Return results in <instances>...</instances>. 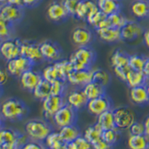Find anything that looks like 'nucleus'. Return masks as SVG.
Instances as JSON below:
<instances>
[{"mask_svg": "<svg viewBox=\"0 0 149 149\" xmlns=\"http://www.w3.org/2000/svg\"><path fill=\"white\" fill-rule=\"evenodd\" d=\"M28 112L26 104L19 98H8L0 104V115L5 120H20L27 115Z\"/></svg>", "mask_w": 149, "mask_h": 149, "instance_id": "obj_1", "label": "nucleus"}, {"mask_svg": "<svg viewBox=\"0 0 149 149\" xmlns=\"http://www.w3.org/2000/svg\"><path fill=\"white\" fill-rule=\"evenodd\" d=\"M96 54L95 50L90 46L78 47L70 57L74 70H90L95 63Z\"/></svg>", "mask_w": 149, "mask_h": 149, "instance_id": "obj_2", "label": "nucleus"}, {"mask_svg": "<svg viewBox=\"0 0 149 149\" xmlns=\"http://www.w3.org/2000/svg\"><path fill=\"white\" fill-rule=\"evenodd\" d=\"M25 130L30 140L43 142L53 130L50 123L46 119H34L26 122Z\"/></svg>", "mask_w": 149, "mask_h": 149, "instance_id": "obj_3", "label": "nucleus"}, {"mask_svg": "<svg viewBox=\"0 0 149 149\" xmlns=\"http://www.w3.org/2000/svg\"><path fill=\"white\" fill-rule=\"evenodd\" d=\"M77 118V110L66 104L53 116L52 120L56 127L60 129L61 127L76 124Z\"/></svg>", "mask_w": 149, "mask_h": 149, "instance_id": "obj_4", "label": "nucleus"}, {"mask_svg": "<svg viewBox=\"0 0 149 149\" xmlns=\"http://www.w3.org/2000/svg\"><path fill=\"white\" fill-rule=\"evenodd\" d=\"M116 127L122 130H128L130 127L136 122L135 114L128 107L122 106L113 109Z\"/></svg>", "mask_w": 149, "mask_h": 149, "instance_id": "obj_5", "label": "nucleus"}, {"mask_svg": "<svg viewBox=\"0 0 149 149\" xmlns=\"http://www.w3.org/2000/svg\"><path fill=\"white\" fill-rule=\"evenodd\" d=\"M20 55L29 60L34 65L39 64L44 61L40 50V45L31 41L24 40L21 42Z\"/></svg>", "mask_w": 149, "mask_h": 149, "instance_id": "obj_6", "label": "nucleus"}, {"mask_svg": "<svg viewBox=\"0 0 149 149\" xmlns=\"http://www.w3.org/2000/svg\"><path fill=\"white\" fill-rule=\"evenodd\" d=\"M21 42L19 39L9 38L1 42L0 56L5 61H10L20 56Z\"/></svg>", "mask_w": 149, "mask_h": 149, "instance_id": "obj_7", "label": "nucleus"}, {"mask_svg": "<svg viewBox=\"0 0 149 149\" xmlns=\"http://www.w3.org/2000/svg\"><path fill=\"white\" fill-rule=\"evenodd\" d=\"M66 104L64 96L49 95L42 101V110L43 116L46 119H52L53 116Z\"/></svg>", "mask_w": 149, "mask_h": 149, "instance_id": "obj_8", "label": "nucleus"}, {"mask_svg": "<svg viewBox=\"0 0 149 149\" xmlns=\"http://www.w3.org/2000/svg\"><path fill=\"white\" fill-rule=\"evenodd\" d=\"M86 110L90 114L98 116L104 112L113 110V103L106 94L98 98L88 100L86 105Z\"/></svg>", "mask_w": 149, "mask_h": 149, "instance_id": "obj_9", "label": "nucleus"}, {"mask_svg": "<svg viewBox=\"0 0 149 149\" xmlns=\"http://www.w3.org/2000/svg\"><path fill=\"white\" fill-rule=\"evenodd\" d=\"M39 45L40 50L44 61L54 63L61 59L62 50L58 43L52 40H45Z\"/></svg>", "mask_w": 149, "mask_h": 149, "instance_id": "obj_10", "label": "nucleus"}, {"mask_svg": "<svg viewBox=\"0 0 149 149\" xmlns=\"http://www.w3.org/2000/svg\"><path fill=\"white\" fill-rule=\"evenodd\" d=\"M33 64L29 60L22 56H19L13 60L7 61L6 70L10 75L19 78L21 74L33 68Z\"/></svg>", "mask_w": 149, "mask_h": 149, "instance_id": "obj_11", "label": "nucleus"}, {"mask_svg": "<svg viewBox=\"0 0 149 149\" xmlns=\"http://www.w3.org/2000/svg\"><path fill=\"white\" fill-rule=\"evenodd\" d=\"M93 70H73L67 77L66 82L78 88H82L93 81Z\"/></svg>", "mask_w": 149, "mask_h": 149, "instance_id": "obj_12", "label": "nucleus"}, {"mask_svg": "<svg viewBox=\"0 0 149 149\" xmlns=\"http://www.w3.org/2000/svg\"><path fill=\"white\" fill-rule=\"evenodd\" d=\"M64 97L66 104L72 107L77 111L86 107V103L88 102L82 90V88H78V87L66 93Z\"/></svg>", "mask_w": 149, "mask_h": 149, "instance_id": "obj_13", "label": "nucleus"}, {"mask_svg": "<svg viewBox=\"0 0 149 149\" xmlns=\"http://www.w3.org/2000/svg\"><path fill=\"white\" fill-rule=\"evenodd\" d=\"M24 8H25L18 7L7 3L2 5L0 14L8 22L14 26L15 24L20 22L23 18Z\"/></svg>", "mask_w": 149, "mask_h": 149, "instance_id": "obj_14", "label": "nucleus"}, {"mask_svg": "<svg viewBox=\"0 0 149 149\" xmlns=\"http://www.w3.org/2000/svg\"><path fill=\"white\" fill-rule=\"evenodd\" d=\"M122 40L126 42H131L141 35H143L144 30L139 22L134 20H128L127 23L120 29Z\"/></svg>", "mask_w": 149, "mask_h": 149, "instance_id": "obj_15", "label": "nucleus"}, {"mask_svg": "<svg viewBox=\"0 0 149 149\" xmlns=\"http://www.w3.org/2000/svg\"><path fill=\"white\" fill-rule=\"evenodd\" d=\"M72 40L78 47L90 46L93 40V34L88 28L78 27L72 33Z\"/></svg>", "mask_w": 149, "mask_h": 149, "instance_id": "obj_16", "label": "nucleus"}, {"mask_svg": "<svg viewBox=\"0 0 149 149\" xmlns=\"http://www.w3.org/2000/svg\"><path fill=\"white\" fill-rule=\"evenodd\" d=\"M19 79L21 86L24 90L32 92L42 79V75L40 72L33 70V68H31L22 73Z\"/></svg>", "mask_w": 149, "mask_h": 149, "instance_id": "obj_17", "label": "nucleus"}, {"mask_svg": "<svg viewBox=\"0 0 149 149\" xmlns=\"http://www.w3.org/2000/svg\"><path fill=\"white\" fill-rule=\"evenodd\" d=\"M46 13L49 19L54 22H63L70 16L63 7L62 2H53L50 4Z\"/></svg>", "mask_w": 149, "mask_h": 149, "instance_id": "obj_18", "label": "nucleus"}, {"mask_svg": "<svg viewBox=\"0 0 149 149\" xmlns=\"http://www.w3.org/2000/svg\"><path fill=\"white\" fill-rule=\"evenodd\" d=\"M95 30L98 38L104 42L113 43V42H119L122 40L121 30L119 29L107 27L96 29Z\"/></svg>", "mask_w": 149, "mask_h": 149, "instance_id": "obj_19", "label": "nucleus"}, {"mask_svg": "<svg viewBox=\"0 0 149 149\" xmlns=\"http://www.w3.org/2000/svg\"><path fill=\"white\" fill-rule=\"evenodd\" d=\"M129 96L131 102L138 106H143L149 103V95L146 85L130 88Z\"/></svg>", "mask_w": 149, "mask_h": 149, "instance_id": "obj_20", "label": "nucleus"}, {"mask_svg": "<svg viewBox=\"0 0 149 149\" xmlns=\"http://www.w3.org/2000/svg\"><path fill=\"white\" fill-rule=\"evenodd\" d=\"M97 8L96 2L93 0H80L75 10L74 17L80 20H86L87 17Z\"/></svg>", "mask_w": 149, "mask_h": 149, "instance_id": "obj_21", "label": "nucleus"}, {"mask_svg": "<svg viewBox=\"0 0 149 149\" xmlns=\"http://www.w3.org/2000/svg\"><path fill=\"white\" fill-rule=\"evenodd\" d=\"M82 90L87 100L94 99L106 94V87L93 81L82 87Z\"/></svg>", "mask_w": 149, "mask_h": 149, "instance_id": "obj_22", "label": "nucleus"}, {"mask_svg": "<svg viewBox=\"0 0 149 149\" xmlns=\"http://www.w3.org/2000/svg\"><path fill=\"white\" fill-rule=\"evenodd\" d=\"M130 10L133 15L139 19L149 18V1L135 0L131 5Z\"/></svg>", "mask_w": 149, "mask_h": 149, "instance_id": "obj_23", "label": "nucleus"}, {"mask_svg": "<svg viewBox=\"0 0 149 149\" xmlns=\"http://www.w3.org/2000/svg\"><path fill=\"white\" fill-rule=\"evenodd\" d=\"M98 9L105 15L109 16L112 14L121 11L120 0H97Z\"/></svg>", "mask_w": 149, "mask_h": 149, "instance_id": "obj_24", "label": "nucleus"}, {"mask_svg": "<svg viewBox=\"0 0 149 149\" xmlns=\"http://www.w3.org/2000/svg\"><path fill=\"white\" fill-rule=\"evenodd\" d=\"M147 81V78L146 77L143 72L135 71V70L130 69L127 74L125 83L130 88H133V87L146 85Z\"/></svg>", "mask_w": 149, "mask_h": 149, "instance_id": "obj_25", "label": "nucleus"}, {"mask_svg": "<svg viewBox=\"0 0 149 149\" xmlns=\"http://www.w3.org/2000/svg\"><path fill=\"white\" fill-rule=\"evenodd\" d=\"M59 134L66 145L81 136L80 129L76 124L66 126L59 129Z\"/></svg>", "mask_w": 149, "mask_h": 149, "instance_id": "obj_26", "label": "nucleus"}, {"mask_svg": "<svg viewBox=\"0 0 149 149\" xmlns=\"http://www.w3.org/2000/svg\"><path fill=\"white\" fill-rule=\"evenodd\" d=\"M127 146L129 149H149V137L146 134L130 135Z\"/></svg>", "mask_w": 149, "mask_h": 149, "instance_id": "obj_27", "label": "nucleus"}, {"mask_svg": "<svg viewBox=\"0 0 149 149\" xmlns=\"http://www.w3.org/2000/svg\"><path fill=\"white\" fill-rule=\"evenodd\" d=\"M31 93L36 99L42 102L51 95V83L42 78Z\"/></svg>", "mask_w": 149, "mask_h": 149, "instance_id": "obj_28", "label": "nucleus"}, {"mask_svg": "<svg viewBox=\"0 0 149 149\" xmlns=\"http://www.w3.org/2000/svg\"><path fill=\"white\" fill-rule=\"evenodd\" d=\"M96 123L103 130L116 128L115 119H114L113 110L104 112L103 113L98 116Z\"/></svg>", "mask_w": 149, "mask_h": 149, "instance_id": "obj_29", "label": "nucleus"}, {"mask_svg": "<svg viewBox=\"0 0 149 149\" xmlns=\"http://www.w3.org/2000/svg\"><path fill=\"white\" fill-rule=\"evenodd\" d=\"M110 63L113 68L129 66V54L121 49L113 52L110 57Z\"/></svg>", "mask_w": 149, "mask_h": 149, "instance_id": "obj_30", "label": "nucleus"}, {"mask_svg": "<svg viewBox=\"0 0 149 149\" xmlns=\"http://www.w3.org/2000/svg\"><path fill=\"white\" fill-rule=\"evenodd\" d=\"M103 130L99 127L98 124L95 123L93 125H90L86 128L84 134V137L93 145L99 139H102Z\"/></svg>", "mask_w": 149, "mask_h": 149, "instance_id": "obj_31", "label": "nucleus"}, {"mask_svg": "<svg viewBox=\"0 0 149 149\" xmlns=\"http://www.w3.org/2000/svg\"><path fill=\"white\" fill-rule=\"evenodd\" d=\"M42 143L44 144L47 149L58 148L63 147L66 145L61 138L59 131H54V130H52L48 135V136Z\"/></svg>", "mask_w": 149, "mask_h": 149, "instance_id": "obj_32", "label": "nucleus"}, {"mask_svg": "<svg viewBox=\"0 0 149 149\" xmlns=\"http://www.w3.org/2000/svg\"><path fill=\"white\" fill-rule=\"evenodd\" d=\"M53 63L59 73L61 79L66 81L68 75L74 70V68L70 60L61 59Z\"/></svg>", "mask_w": 149, "mask_h": 149, "instance_id": "obj_33", "label": "nucleus"}, {"mask_svg": "<svg viewBox=\"0 0 149 149\" xmlns=\"http://www.w3.org/2000/svg\"><path fill=\"white\" fill-rule=\"evenodd\" d=\"M20 134L17 130L13 129L2 127L0 130V143L2 146H5L15 142L18 139Z\"/></svg>", "mask_w": 149, "mask_h": 149, "instance_id": "obj_34", "label": "nucleus"}, {"mask_svg": "<svg viewBox=\"0 0 149 149\" xmlns=\"http://www.w3.org/2000/svg\"><path fill=\"white\" fill-rule=\"evenodd\" d=\"M147 58L146 56L142 54H134L129 55V66L133 70L142 72L144 70Z\"/></svg>", "mask_w": 149, "mask_h": 149, "instance_id": "obj_35", "label": "nucleus"}, {"mask_svg": "<svg viewBox=\"0 0 149 149\" xmlns=\"http://www.w3.org/2000/svg\"><path fill=\"white\" fill-rule=\"evenodd\" d=\"M107 19H108L110 27L116 28V29H122L128 21L127 17L123 14H122L121 11L116 12V13L107 16Z\"/></svg>", "mask_w": 149, "mask_h": 149, "instance_id": "obj_36", "label": "nucleus"}, {"mask_svg": "<svg viewBox=\"0 0 149 149\" xmlns=\"http://www.w3.org/2000/svg\"><path fill=\"white\" fill-rule=\"evenodd\" d=\"M41 75H42V79L46 80L49 83H52L56 80L61 79L59 73H58V70H57L55 66L53 63L52 64L46 66L42 70V72H41Z\"/></svg>", "mask_w": 149, "mask_h": 149, "instance_id": "obj_37", "label": "nucleus"}, {"mask_svg": "<svg viewBox=\"0 0 149 149\" xmlns=\"http://www.w3.org/2000/svg\"><path fill=\"white\" fill-rule=\"evenodd\" d=\"M13 31L14 26L8 22L0 14V40L3 41L12 38Z\"/></svg>", "mask_w": 149, "mask_h": 149, "instance_id": "obj_38", "label": "nucleus"}, {"mask_svg": "<svg viewBox=\"0 0 149 149\" xmlns=\"http://www.w3.org/2000/svg\"><path fill=\"white\" fill-rule=\"evenodd\" d=\"M93 81L107 87V86L110 82V75L106 70L98 69V70H93Z\"/></svg>", "mask_w": 149, "mask_h": 149, "instance_id": "obj_39", "label": "nucleus"}, {"mask_svg": "<svg viewBox=\"0 0 149 149\" xmlns=\"http://www.w3.org/2000/svg\"><path fill=\"white\" fill-rule=\"evenodd\" d=\"M67 82L58 79L51 83V95L56 96H64L66 93Z\"/></svg>", "mask_w": 149, "mask_h": 149, "instance_id": "obj_40", "label": "nucleus"}, {"mask_svg": "<svg viewBox=\"0 0 149 149\" xmlns=\"http://www.w3.org/2000/svg\"><path fill=\"white\" fill-rule=\"evenodd\" d=\"M107 17V16L105 15L103 12L101 11L98 8L96 10L92 12L91 14L87 17V18L86 19V21L90 26L95 29L97 26H98V24L100 23L102 20H104Z\"/></svg>", "mask_w": 149, "mask_h": 149, "instance_id": "obj_41", "label": "nucleus"}, {"mask_svg": "<svg viewBox=\"0 0 149 149\" xmlns=\"http://www.w3.org/2000/svg\"><path fill=\"white\" fill-rule=\"evenodd\" d=\"M119 138V130L116 127L113 129H110V130H103L102 132V139L112 146L116 143Z\"/></svg>", "mask_w": 149, "mask_h": 149, "instance_id": "obj_42", "label": "nucleus"}, {"mask_svg": "<svg viewBox=\"0 0 149 149\" xmlns=\"http://www.w3.org/2000/svg\"><path fill=\"white\" fill-rule=\"evenodd\" d=\"M67 148L68 149H93L92 145L84 137V136H80L76 139L67 144Z\"/></svg>", "mask_w": 149, "mask_h": 149, "instance_id": "obj_43", "label": "nucleus"}, {"mask_svg": "<svg viewBox=\"0 0 149 149\" xmlns=\"http://www.w3.org/2000/svg\"><path fill=\"white\" fill-rule=\"evenodd\" d=\"M80 0H63L62 4L66 10L69 15L74 17L77 6L79 3Z\"/></svg>", "mask_w": 149, "mask_h": 149, "instance_id": "obj_44", "label": "nucleus"}, {"mask_svg": "<svg viewBox=\"0 0 149 149\" xmlns=\"http://www.w3.org/2000/svg\"><path fill=\"white\" fill-rule=\"evenodd\" d=\"M130 135H142L145 134L144 123L135 122L128 129Z\"/></svg>", "mask_w": 149, "mask_h": 149, "instance_id": "obj_45", "label": "nucleus"}, {"mask_svg": "<svg viewBox=\"0 0 149 149\" xmlns=\"http://www.w3.org/2000/svg\"><path fill=\"white\" fill-rule=\"evenodd\" d=\"M130 70V67L129 66H124V67L113 68V72L114 74H116V76L124 82H125L126 78H127V74Z\"/></svg>", "mask_w": 149, "mask_h": 149, "instance_id": "obj_46", "label": "nucleus"}, {"mask_svg": "<svg viewBox=\"0 0 149 149\" xmlns=\"http://www.w3.org/2000/svg\"><path fill=\"white\" fill-rule=\"evenodd\" d=\"M20 149H47L42 142H34V141H29L26 144L23 145Z\"/></svg>", "mask_w": 149, "mask_h": 149, "instance_id": "obj_47", "label": "nucleus"}, {"mask_svg": "<svg viewBox=\"0 0 149 149\" xmlns=\"http://www.w3.org/2000/svg\"><path fill=\"white\" fill-rule=\"evenodd\" d=\"M93 149H112V146L109 145L108 143L101 139L94 144L92 145Z\"/></svg>", "mask_w": 149, "mask_h": 149, "instance_id": "obj_48", "label": "nucleus"}, {"mask_svg": "<svg viewBox=\"0 0 149 149\" xmlns=\"http://www.w3.org/2000/svg\"><path fill=\"white\" fill-rule=\"evenodd\" d=\"M9 73L6 70H3L0 68V86H2L6 84L8 79Z\"/></svg>", "mask_w": 149, "mask_h": 149, "instance_id": "obj_49", "label": "nucleus"}, {"mask_svg": "<svg viewBox=\"0 0 149 149\" xmlns=\"http://www.w3.org/2000/svg\"><path fill=\"white\" fill-rule=\"evenodd\" d=\"M41 0H23L24 8H34L40 3Z\"/></svg>", "mask_w": 149, "mask_h": 149, "instance_id": "obj_50", "label": "nucleus"}, {"mask_svg": "<svg viewBox=\"0 0 149 149\" xmlns=\"http://www.w3.org/2000/svg\"><path fill=\"white\" fill-rule=\"evenodd\" d=\"M8 3L18 7L24 8L23 0H8Z\"/></svg>", "mask_w": 149, "mask_h": 149, "instance_id": "obj_51", "label": "nucleus"}, {"mask_svg": "<svg viewBox=\"0 0 149 149\" xmlns=\"http://www.w3.org/2000/svg\"><path fill=\"white\" fill-rule=\"evenodd\" d=\"M143 40H144L146 46L149 49V29L145 31L143 33Z\"/></svg>", "mask_w": 149, "mask_h": 149, "instance_id": "obj_52", "label": "nucleus"}, {"mask_svg": "<svg viewBox=\"0 0 149 149\" xmlns=\"http://www.w3.org/2000/svg\"><path fill=\"white\" fill-rule=\"evenodd\" d=\"M143 73L145 74L146 77L147 78L148 81H149V58H147L146 65H145L144 70H143Z\"/></svg>", "mask_w": 149, "mask_h": 149, "instance_id": "obj_53", "label": "nucleus"}, {"mask_svg": "<svg viewBox=\"0 0 149 149\" xmlns=\"http://www.w3.org/2000/svg\"><path fill=\"white\" fill-rule=\"evenodd\" d=\"M143 123H144L145 126V134L149 137V115L146 117Z\"/></svg>", "mask_w": 149, "mask_h": 149, "instance_id": "obj_54", "label": "nucleus"}, {"mask_svg": "<svg viewBox=\"0 0 149 149\" xmlns=\"http://www.w3.org/2000/svg\"><path fill=\"white\" fill-rule=\"evenodd\" d=\"M3 120L4 119L2 117V116L0 115V130L3 127Z\"/></svg>", "mask_w": 149, "mask_h": 149, "instance_id": "obj_55", "label": "nucleus"}, {"mask_svg": "<svg viewBox=\"0 0 149 149\" xmlns=\"http://www.w3.org/2000/svg\"><path fill=\"white\" fill-rule=\"evenodd\" d=\"M146 90H147L148 93V95H149V81H148L146 84Z\"/></svg>", "mask_w": 149, "mask_h": 149, "instance_id": "obj_56", "label": "nucleus"}, {"mask_svg": "<svg viewBox=\"0 0 149 149\" xmlns=\"http://www.w3.org/2000/svg\"><path fill=\"white\" fill-rule=\"evenodd\" d=\"M8 3V0H0V4L1 5H5V4Z\"/></svg>", "mask_w": 149, "mask_h": 149, "instance_id": "obj_57", "label": "nucleus"}, {"mask_svg": "<svg viewBox=\"0 0 149 149\" xmlns=\"http://www.w3.org/2000/svg\"><path fill=\"white\" fill-rule=\"evenodd\" d=\"M54 149H68L67 145H66V146H63V147H61V148H54Z\"/></svg>", "mask_w": 149, "mask_h": 149, "instance_id": "obj_58", "label": "nucleus"}, {"mask_svg": "<svg viewBox=\"0 0 149 149\" xmlns=\"http://www.w3.org/2000/svg\"><path fill=\"white\" fill-rule=\"evenodd\" d=\"M2 86H0V96L2 95Z\"/></svg>", "mask_w": 149, "mask_h": 149, "instance_id": "obj_59", "label": "nucleus"}, {"mask_svg": "<svg viewBox=\"0 0 149 149\" xmlns=\"http://www.w3.org/2000/svg\"><path fill=\"white\" fill-rule=\"evenodd\" d=\"M0 149H3V146H2V145L0 143Z\"/></svg>", "mask_w": 149, "mask_h": 149, "instance_id": "obj_60", "label": "nucleus"}, {"mask_svg": "<svg viewBox=\"0 0 149 149\" xmlns=\"http://www.w3.org/2000/svg\"><path fill=\"white\" fill-rule=\"evenodd\" d=\"M2 5H1V4H0V10H1V9H2Z\"/></svg>", "mask_w": 149, "mask_h": 149, "instance_id": "obj_61", "label": "nucleus"}, {"mask_svg": "<svg viewBox=\"0 0 149 149\" xmlns=\"http://www.w3.org/2000/svg\"><path fill=\"white\" fill-rule=\"evenodd\" d=\"M1 42H2V41H1V40H0V44H1Z\"/></svg>", "mask_w": 149, "mask_h": 149, "instance_id": "obj_62", "label": "nucleus"}, {"mask_svg": "<svg viewBox=\"0 0 149 149\" xmlns=\"http://www.w3.org/2000/svg\"><path fill=\"white\" fill-rule=\"evenodd\" d=\"M147 1H149V0H147Z\"/></svg>", "mask_w": 149, "mask_h": 149, "instance_id": "obj_63", "label": "nucleus"}]
</instances>
